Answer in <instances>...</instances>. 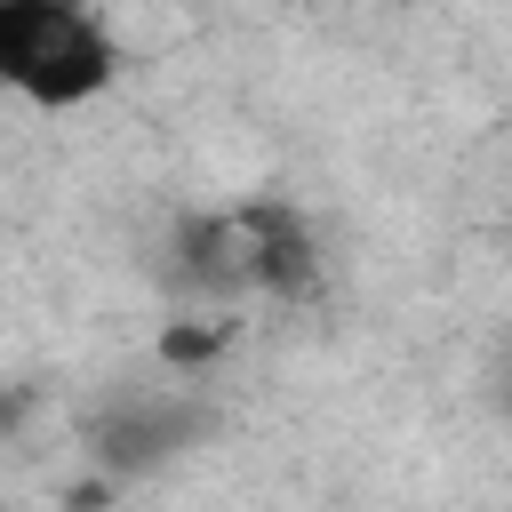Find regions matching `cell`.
<instances>
[{
  "mask_svg": "<svg viewBox=\"0 0 512 512\" xmlns=\"http://www.w3.org/2000/svg\"><path fill=\"white\" fill-rule=\"evenodd\" d=\"M120 72V40L80 8V0H32L24 40L8 56V88L32 96L40 112H72L88 96H104Z\"/></svg>",
  "mask_w": 512,
  "mask_h": 512,
  "instance_id": "cell-1",
  "label": "cell"
},
{
  "mask_svg": "<svg viewBox=\"0 0 512 512\" xmlns=\"http://www.w3.org/2000/svg\"><path fill=\"white\" fill-rule=\"evenodd\" d=\"M24 416H32V384H0V440L24 432Z\"/></svg>",
  "mask_w": 512,
  "mask_h": 512,
  "instance_id": "cell-7",
  "label": "cell"
},
{
  "mask_svg": "<svg viewBox=\"0 0 512 512\" xmlns=\"http://www.w3.org/2000/svg\"><path fill=\"white\" fill-rule=\"evenodd\" d=\"M176 256H184L192 288H216V296L248 288V232H240V208H232V216H192V224L176 232Z\"/></svg>",
  "mask_w": 512,
  "mask_h": 512,
  "instance_id": "cell-3",
  "label": "cell"
},
{
  "mask_svg": "<svg viewBox=\"0 0 512 512\" xmlns=\"http://www.w3.org/2000/svg\"><path fill=\"white\" fill-rule=\"evenodd\" d=\"M112 504H120V480L112 472H88V480L64 488V512H112Z\"/></svg>",
  "mask_w": 512,
  "mask_h": 512,
  "instance_id": "cell-5",
  "label": "cell"
},
{
  "mask_svg": "<svg viewBox=\"0 0 512 512\" xmlns=\"http://www.w3.org/2000/svg\"><path fill=\"white\" fill-rule=\"evenodd\" d=\"M232 336H240L232 312H176V320H160L152 360H160L168 376H208V368L232 352Z\"/></svg>",
  "mask_w": 512,
  "mask_h": 512,
  "instance_id": "cell-4",
  "label": "cell"
},
{
  "mask_svg": "<svg viewBox=\"0 0 512 512\" xmlns=\"http://www.w3.org/2000/svg\"><path fill=\"white\" fill-rule=\"evenodd\" d=\"M24 16H32V0H0V88H8V56L24 40Z\"/></svg>",
  "mask_w": 512,
  "mask_h": 512,
  "instance_id": "cell-6",
  "label": "cell"
},
{
  "mask_svg": "<svg viewBox=\"0 0 512 512\" xmlns=\"http://www.w3.org/2000/svg\"><path fill=\"white\" fill-rule=\"evenodd\" d=\"M240 232H248V288L280 296V304H304L320 288V232L288 208V200H256L240 208Z\"/></svg>",
  "mask_w": 512,
  "mask_h": 512,
  "instance_id": "cell-2",
  "label": "cell"
}]
</instances>
